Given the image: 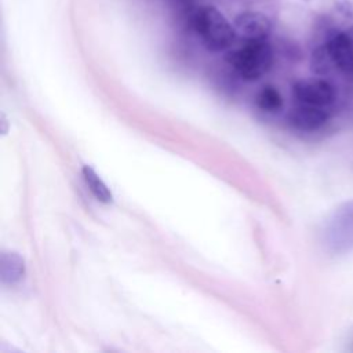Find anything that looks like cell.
I'll return each instance as SVG.
<instances>
[{
  "label": "cell",
  "mask_w": 353,
  "mask_h": 353,
  "mask_svg": "<svg viewBox=\"0 0 353 353\" xmlns=\"http://www.w3.org/2000/svg\"><path fill=\"white\" fill-rule=\"evenodd\" d=\"M192 23L205 48L214 52L229 48L237 34L234 26H232L223 14L212 6H205L197 10Z\"/></svg>",
  "instance_id": "obj_2"
},
{
  "label": "cell",
  "mask_w": 353,
  "mask_h": 353,
  "mask_svg": "<svg viewBox=\"0 0 353 353\" xmlns=\"http://www.w3.org/2000/svg\"><path fill=\"white\" fill-rule=\"evenodd\" d=\"M272 23L266 15L258 11H245L234 19V30L239 36L248 40H266Z\"/></svg>",
  "instance_id": "obj_7"
},
{
  "label": "cell",
  "mask_w": 353,
  "mask_h": 353,
  "mask_svg": "<svg viewBox=\"0 0 353 353\" xmlns=\"http://www.w3.org/2000/svg\"><path fill=\"white\" fill-rule=\"evenodd\" d=\"M226 61L241 79L255 81L272 68L273 50L266 40H248L244 46L228 52Z\"/></svg>",
  "instance_id": "obj_1"
},
{
  "label": "cell",
  "mask_w": 353,
  "mask_h": 353,
  "mask_svg": "<svg viewBox=\"0 0 353 353\" xmlns=\"http://www.w3.org/2000/svg\"><path fill=\"white\" fill-rule=\"evenodd\" d=\"M255 103L262 112L276 113L283 108V97L276 87L263 85L255 97Z\"/></svg>",
  "instance_id": "obj_9"
},
{
  "label": "cell",
  "mask_w": 353,
  "mask_h": 353,
  "mask_svg": "<svg viewBox=\"0 0 353 353\" xmlns=\"http://www.w3.org/2000/svg\"><path fill=\"white\" fill-rule=\"evenodd\" d=\"M330 119L328 108L296 103L287 114L288 124L302 132H314L320 130Z\"/></svg>",
  "instance_id": "obj_5"
},
{
  "label": "cell",
  "mask_w": 353,
  "mask_h": 353,
  "mask_svg": "<svg viewBox=\"0 0 353 353\" xmlns=\"http://www.w3.org/2000/svg\"><path fill=\"white\" fill-rule=\"evenodd\" d=\"M292 97L296 103L330 108L336 99V90L325 79H303L292 85Z\"/></svg>",
  "instance_id": "obj_3"
},
{
  "label": "cell",
  "mask_w": 353,
  "mask_h": 353,
  "mask_svg": "<svg viewBox=\"0 0 353 353\" xmlns=\"http://www.w3.org/2000/svg\"><path fill=\"white\" fill-rule=\"evenodd\" d=\"M334 69L343 74H353V26L334 33L323 43Z\"/></svg>",
  "instance_id": "obj_4"
},
{
  "label": "cell",
  "mask_w": 353,
  "mask_h": 353,
  "mask_svg": "<svg viewBox=\"0 0 353 353\" xmlns=\"http://www.w3.org/2000/svg\"><path fill=\"white\" fill-rule=\"evenodd\" d=\"M331 244L336 250L353 248V200L336 210L330 226Z\"/></svg>",
  "instance_id": "obj_6"
},
{
  "label": "cell",
  "mask_w": 353,
  "mask_h": 353,
  "mask_svg": "<svg viewBox=\"0 0 353 353\" xmlns=\"http://www.w3.org/2000/svg\"><path fill=\"white\" fill-rule=\"evenodd\" d=\"M81 172H83V178L85 181V185L90 189V192L94 194V197L98 201L105 203V204L112 203V200H113L112 192L109 190L106 183L99 178V175L90 165H84Z\"/></svg>",
  "instance_id": "obj_8"
},
{
  "label": "cell",
  "mask_w": 353,
  "mask_h": 353,
  "mask_svg": "<svg viewBox=\"0 0 353 353\" xmlns=\"http://www.w3.org/2000/svg\"><path fill=\"white\" fill-rule=\"evenodd\" d=\"M11 266H8L7 262L1 261V279L3 283H15L21 277H23V261L15 255L14 252L7 254Z\"/></svg>",
  "instance_id": "obj_10"
}]
</instances>
